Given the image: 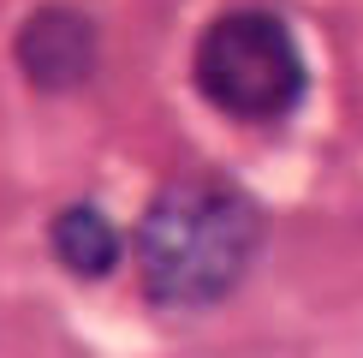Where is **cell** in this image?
Returning <instances> with one entry per match:
<instances>
[{"label": "cell", "mask_w": 363, "mask_h": 358, "mask_svg": "<svg viewBox=\"0 0 363 358\" xmlns=\"http://www.w3.org/2000/svg\"><path fill=\"white\" fill-rule=\"evenodd\" d=\"M262 215L226 179H173L138 221L143 293L167 310H208L250 275Z\"/></svg>", "instance_id": "6da1fadb"}, {"label": "cell", "mask_w": 363, "mask_h": 358, "mask_svg": "<svg viewBox=\"0 0 363 358\" xmlns=\"http://www.w3.org/2000/svg\"><path fill=\"white\" fill-rule=\"evenodd\" d=\"M196 90L208 96V108L238 119V126H274L304 102L310 66L298 36L274 12L238 6L220 12L196 42Z\"/></svg>", "instance_id": "7a4b0ae2"}, {"label": "cell", "mask_w": 363, "mask_h": 358, "mask_svg": "<svg viewBox=\"0 0 363 358\" xmlns=\"http://www.w3.org/2000/svg\"><path fill=\"white\" fill-rule=\"evenodd\" d=\"M96 24L84 18L78 6H36L30 18L18 24V36H12V54H18V72L36 90H48V96H66V90H78L89 72H96Z\"/></svg>", "instance_id": "3957f363"}, {"label": "cell", "mask_w": 363, "mask_h": 358, "mask_svg": "<svg viewBox=\"0 0 363 358\" xmlns=\"http://www.w3.org/2000/svg\"><path fill=\"white\" fill-rule=\"evenodd\" d=\"M54 257L66 263L78 281L113 275V268H119V233H113V221L101 215V209H89V203L60 209V215H54Z\"/></svg>", "instance_id": "277c9868"}]
</instances>
